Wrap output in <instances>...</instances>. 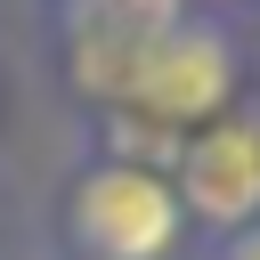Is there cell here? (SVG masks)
Here are the masks:
<instances>
[{"mask_svg": "<svg viewBox=\"0 0 260 260\" xmlns=\"http://www.w3.org/2000/svg\"><path fill=\"white\" fill-rule=\"evenodd\" d=\"M73 228L98 260H162L171 236H179V195L138 162H106V171L81 179Z\"/></svg>", "mask_w": 260, "mask_h": 260, "instance_id": "cell-1", "label": "cell"}, {"mask_svg": "<svg viewBox=\"0 0 260 260\" xmlns=\"http://www.w3.org/2000/svg\"><path fill=\"white\" fill-rule=\"evenodd\" d=\"M228 89H236L228 41H219V32H195V24H171V32L138 57V73H130L122 98L146 106V114H162V122H195V114H219Z\"/></svg>", "mask_w": 260, "mask_h": 260, "instance_id": "cell-2", "label": "cell"}, {"mask_svg": "<svg viewBox=\"0 0 260 260\" xmlns=\"http://www.w3.org/2000/svg\"><path fill=\"white\" fill-rule=\"evenodd\" d=\"M65 24H73V73L81 89L98 98H122L138 57L179 24V0H65Z\"/></svg>", "mask_w": 260, "mask_h": 260, "instance_id": "cell-3", "label": "cell"}, {"mask_svg": "<svg viewBox=\"0 0 260 260\" xmlns=\"http://www.w3.org/2000/svg\"><path fill=\"white\" fill-rule=\"evenodd\" d=\"M187 179V203L211 219V228H244L260 211V122H219L187 146L179 162Z\"/></svg>", "mask_w": 260, "mask_h": 260, "instance_id": "cell-4", "label": "cell"}, {"mask_svg": "<svg viewBox=\"0 0 260 260\" xmlns=\"http://www.w3.org/2000/svg\"><path fill=\"white\" fill-rule=\"evenodd\" d=\"M228 260H260V228H244V236H236V252H228Z\"/></svg>", "mask_w": 260, "mask_h": 260, "instance_id": "cell-5", "label": "cell"}]
</instances>
